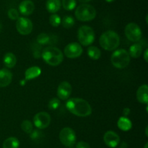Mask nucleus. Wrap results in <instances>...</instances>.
<instances>
[{
	"instance_id": "14",
	"label": "nucleus",
	"mask_w": 148,
	"mask_h": 148,
	"mask_svg": "<svg viewBox=\"0 0 148 148\" xmlns=\"http://www.w3.org/2000/svg\"><path fill=\"white\" fill-rule=\"evenodd\" d=\"M35 4L31 0H24L19 5V12L24 16H28L33 12Z\"/></svg>"
},
{
	"instance_id": "28",
	"label": "nucleus",
	"mask_w": 148,
	"mask_h": 148,
	"mask_svg": "<svg viewBox=\"0 0 148 148\" xmlns=\"http://www.w3.org/2000/svg\"><path fill=\"white\" fill-rule=\"evenodd\" d=\"M61 17L56 14H52L49 17V23L53 27H58L61 24Z\"/></svg>"
},
{
	"instance_id": "27",
	"label": "nucleus",
	"mask_w": 148,
	"mask_h": 148,
	"mask_svg": "<svg viewBox=\"0 0 148 148\" xmlns=\"http://www.w3.org/2000/svg\"><path fill=\"white\" fill-rule=\"evenodd\" d=\"M21 129L25 133H30L33 131V123L29 120H24L21 123Z\"/></svg>"
},
{
	"instance_id": "30",
	"label": "nucleus",
	"mask_w": 148,
	"mask_h": 148,
	"mask_svg": "<svg viewBox=\"0 0 148 148\" xmlns=\"http://www.w3.org/2000/svg\"><path fill=\"white\" fill-rule=\"evenodd\" d=\"M7 15H8L9 18H10L12 20H17V19L20 17V14H19V12L17 11L16 9L12 8L10 10H9L8 12H7Z\"/></svg>"
},
{
	"instance_id": "7",
	"label": "nucleus",
	"mask_w": 148,
	"mask_h": 148,
	"mask_svg": "<svg viewBox=\"0 0 148 148\" xmlns=\"http://www.w3.org/2000/svg\"><path fill=\"white\" fill-rule=\"evenodd\" d=\"M59 139L62 145L67 147H72L76 142V134L73 129L69 127H65L59 133Z\"/></svg>"
},
{
	"instance_id": "8",
	"label": "nucleus",
	"mask_w": 148,
	"mask_h": 148,
	"mask_svg": "<svg viewBox=\"0 0 148 148\" xmlns=\"http://www.w3.org/2000/svg\"><path fill=\"white\" fill-rule=\"evenodd\" d=\"M124 32L127 39L132 42L138 41L142 37L141 29L138 25L134 23L127 24L124 29Z\"/></svg>"
},
{
	"instance_id": "9",
	"label": "nucleus",
	"mask_w": 148,
	"mask_h": 148,
	"mask_svg": "<svg viewBox=\"0 0 148 148\" xmlns=\"http://www.w3.org/2000/svg\"><path fill=\"white\" fill-rule=\"evenodd\" d=\"M33 23L27 17H19L16 22V28L21 35H28L33 30Z\"/></svg>"
},
{
	"instance_id": "4",
	"label": "nucleus",
	"mask_w": 148,
	"mask_h": 148,
	"mask_svg": "<svg viewBox=\"0 0 148 148\" xmlns=\"http://www.w3.org/2000/svg\"><path fill=\"white\" fill-rule=\"evenodd\" d=\"M75 15L76 18L79 21H90L96 16V10L92 5L82 4L77 7Z\"/></svg>"
},
{
	"instance_id": "36",
	"label": "nucleus",
	"mask_w": 148,
	"mask_h": 148,
	"mask_svg": "<svg viewBox=\"0 0 148 148\" xmlns=\"http://www.w3.org/2000/svg\"><path fill=\"white\" fill-rule=\"evenodd\" d=\"M106 1V2H108V3H110V2H112V1H114V0H105Z\"/></svg>"
},
{
	"instance_id": "2",
	"label": "nucleus",
	"mask_w": 148,
	"mask_h": 148,
	"mask_svg": "<svg viewBox=\"0 0 148 148\" xmlns=\"http://www.w3.org/2000/svg\"><path fill=\"white\" fill-rule=\"evenodd\" d=\"M43 60L51 66H57L60 65L64 59L62 51L55 46H48L44 48L41 52Z\"/></svg>"
},
{
	"instance_id": "35",
	"label": "nucleus",
	"mask_w": 148,
	"mask_h": 148,
	"mask_svg": "<svg viewBox=\"0 0 148 148\" xmlns=\"http://www.w3.org/2000/svg\"><path fill=\"white\" fill-rule=\"evenodd\" d=\"M79 1H80V2L82 3H86V2H88V1H90V0H78Z\"/></svg>"
},
{
	"instance_id": "11",
	"label": "nucleus",
	"mask_w": 148,
	"mask_h": 148,
	"mask_svg": "<svg viewBox=\"0 0 148 148\" xmlns=\"http://www.w3.org/2000/svg\"><path fill=\"white\" fill-rule=\"evenodd\" d=\"M82 47L80 44L72 42L66 45L64 48V55L70 59L79 57L82 54Z\"/></svg>"
},
{
	"instance_id": "1",
	"label": "nucleus",
	"mask_w": 148,
	"mask_h": 148,
	"mask_svg": "<svg viewBox=\"0 0 148 148\" xmlns=\"http://www.w3.org/2000/svg\"><path fill=\"white\" fill-rule=\"evenodd\" d=\"M67 110L79 117H87L92 113V107L86 100L81 98H72L66 103Z\"/></svg>"
},
{
	"instance_id": "40",
	"label": "nucleus",
	"mask_w": 148,
	"mask_h": 148,
	"mask_svg": "<svg viewBox=\"0 0 148 148\" xmlns=\"http://www.w3.org/2000/svg\"><path fill=\"white\" fill-rule=\"evenodd\" d=\"M69 148H73L72 147H69Z\"/></svg>"
},
{
	"instance_id": "38",
	"label": "nucleus",
	"mask_w": 148,
	"mask_h": 148,
	"mask_svg": "<svg viewBox=\"0 0 148 148\" xmlns=\"http://www.w3.org/2000/svg\"><path fill=\"white\" fill-rule=\"evenodd\" d=\"M147 145H148V143H146L145 145V147L144 148H147Z\"/></svg>"
},
{
	"instance_id": "34",
	"label": "nucleus",
	"mask_w": 148,
	"mask_h": 148,
	"mask_svg": "<svg viewBox=\"0 0 148 148\" xmlns=\"http://www.w3.org/2000/svg\"><path fill=\"white\" fill-rule=\"evenodd\" d=\"M130 109H129V108H124V115H128L129 113H130Z\"/></svg>"
},
{
	"instance_id": "26",
	"label": "nucleus",
	"mask_w": 148,
	"mask_h": 148,
	"mask_svg": "<svg viewBox=\"0 0 148 148\" xmlns=\"http://www.w3.org/2000/svg\"><path fill=\"white\" fill-rule=\"evenodd\" d=\"M51 37L48 34L44 33H41L37 36V42L40 45L49 44L50 43Z\"/></svg>"
},
{
	"instance_id": "29",
	"label": "nucleus",
	"mask_w": 148,
	"mask_h": 148,
	"mask_svg": "<svg viewBox=\"0 0 148 148\" xmlns=\"http://www.w3.org/2000/svg\"><path fill=\"white\" fill-rule=\"evenodd\" d=\"M60 105V100L58 98H52L50 101L49 102V104H48V107L49 108V110H56L58 107Z\"/></svg>"
},
{
	"instance_id": "18",
	"label": "nucleus",
	"mask_w": 148,
	"mask_h": 148,
	"mask_svg": "<svg viewBox=\"0 0 148 148\" xmlns=\"http://www.w3.org/2000/svg\"><path fill=\"white\" fill-rule=\"evenodd\" d=\"M61 6H62L61 0H47L46 4L48 12L52 14L57 12L60 10Z\"/></svg>"
},
{
	"instance_id": "19",
	"label": "nucleus",
	"mask_w": 148,
	"mask_h": 148,
	"mask_svg": "<svg viewBox=\"0 0 148 148\" xmlns=\"http://www.w3.org/2000/svg\"><path fill=\"white\" fill-rule=\"evenodd\" d=\"M3 62H4V65L7 68H12L15 66L16 62H17V58L15 55L12 52H8L5 54L3 58Z\"/></svg>"
},
{
	"instance_id": "37",
	"label": "nucleus",
	"mask_w": 148,
	"mask_h": 148,
	"mask_svg": "<svg viewBox=\"0 0 148 148\" xmlns=\"http://www.w3.org/2000/svg\"><path fill=\"white\" fill-rule=\"evenodd\" d=\"M145 133H146V136H147V127H146V130H145Z\"/></svg>"
},
{
	"instance_id": "31",
	"label": "nucleus",
	"mask_w": 148,
	"mask_h": 148,
	"mask_svg": "<svg viewBox=\"0 0 148 148\" xmlns=\"http://www.w3.org/2000/svg\"><path fill=\"white\" fill-rule=\"evenodd\" d=\"M30 137H31L32 139L33 140H37V139H39L40 138L42 137V132L39 130H34L30 133Z\"/></svg>"
},
{
	"instance_id": "22",
	"label": "nucleus",
	"mask_w": 148,
	"mask_h": 148,
	"mask_svg": "<svg viewBox=\"0 0 148 148\" xmlns=\"http://www.w3.org/2000/svg\"><path fill=\"white\" fill-rule=\"evenodd\" d=\"M20 142L15 137H9L3 142V148H19Z\"/></svg>"
},
{
	"instance_id": "15",
	"label": "nucleus",
	"mask_w": 148,
	"mask_h": 148,
	"mask_svg": "<svg viewBox=\"0 0 148 148\" xmlns=\"http://www.w3.org/2000/svg\"><path fill=\"white\" fill-rule=\"evenodd\" d=\"M12 80V73L6 68L0 70V87H6L10 85Z\"/></svg>"
},
{
	"instance_id": "32",
	"label": "nucleus",
	"mask_w": 148,
	"mask_h": 148,
	"mask_svg": "<svg viewBox=\"0 0 148 148\" xmlns=\"http://www.w3.org/2000/svg\"><path fill=\"white\" fill-rule=\"evenodd\" d=\"M76 148H90V146L87 142H84V141H80L77 144Z\"/></svg>"
},
{
	"instance_id": "21",
	"label": "nucleus",
	"mask_w": 148,
	"mask_h": 148,
	"mask_svg": "<svg viewBox=\"0 0 148 148\" xmlns=\"http://www.w3.org/2000/svg\"><path fill=\"white\" fill-rule=\"evenodd\" d=\"M117 126H118L119 129H120L121 130L127 131L131 129L132 126V123L131 120L129 118H127L121 117L119 119Z\"/></svg>"
},
{
	"instance_id": "5",
	"label": "nucleus",
	"mask_w": 148,
	"mask_h": 148,
	"mask_svg": "<svg viewBox=\"0 0 148 148\" xmlns=\"http://www.w3.org/2000/svg\"><path fill=\"white\" fill-rule=\"evenodd\" d=\"M112 65L119 69L127 68L130 62V56L128 52L124 49H116L111 55Z\"/></svg>"
},
{
	"instance_id": "16",
	"label": "nucleus",
	"mask_w": 148,
	"mask_h": 148,
	"mask_svg": "<svg viewBox=\"0 0 148 148\" xmlns=\"http://www.w3.org/2000/svg\"><path fill=\"white\" fill-rule=\"evenodd\" d=\"M137 100L142 104H147L148 102V86L147 84H143L139 87L137 91Z\"/></svg>"
},
{
	"instance_id": "23",
	"label": "nucleus",
	"mask_w": 148,
	"mask_h": 148,
	"mask_svg": "<svg viewBox=\"0 0 148 148\" xmlns=\"http://www.w3.org/2000/svg\"><path fill=\"white\" fill-rule=\"evenodd\" d=\"M88 55L90 59L97 60L101 56V52L97 46H90L88 49Z\"/></svg>"
},
{
	"instance_id": "20",
	"label": "nucleus",
	"mask_w": 148,
	"mask_h": 148,
	"mask_svg": "<svg viewBox=\"0 0 148 148\" xmlns=\"http://www.w3.org/2000/svg\"><path fill=\"white\" fill-rule=\"evenodd\" d=\"M128 53L130 57H132L133 58H138L143 53V46L140 44H134L130 47Z\"/></svg>"
},
{
	"instance_id": "3",
	"label": "nucleus",
	"mask_w": 148,
	"mask_h": 148,
	"mask_svg": "<svg viewBox=\"0 0 148 148\" xmlns=\"http://www.w3.org/2000/svg\"><path fill=\"white\" fill-rule=\"evenodd\" d=\"M101 47L107 51L115 50L120 44L119 36L114 30H107L104 32L99 39Z\"/></svg>"
},
{
	"instance_id": "25",
	"label": "nucleus",
	"mask_w": 148,
	"mask_h": 148,
	"mask_svg": "<svg viewBox=\"0 0 148 148\" xmlns=\"http://www.w3.org/2000/svg\"><path fill=\"white\" fill-rule=\"evenodd\" d=\"M62 4L64 10L71 11L75 8L77 5V1L76 0H62Z\"/></svg>"
},
{
	"instance_id": "10",
	"label": "nucleus",
	"mask_w": 148,
	"mask_h": 148,
	"mask_svg": "<svg viewBox=\"0 0 148 148\" xmlns=\"http://www.w3.org/2000/svg\"><path fill=\"white\" fill-rule=\"evenodd\" d=\"M35 126L39 129H46L51 123V116L46 112H39L33 118Z\"/></svg>"
},
{
	"instance_id": "6",
	"label": "nucleus",
	"mask_w": 148,
	"mask_h": 148,
	"mask_svg": "<svg viewBox=\"0 0 148 148\" xmlns=\"http://www.w3.org/2000/svg\"><path fill=\"white\" fill-rule=\"evenodd\" d=\"M77 39L82 46H89L95 40V32L93 29L88 26H82L77 31Z\"/></svg>"
},
{
	"instance_id": "33",
	"label": "nucleus",
	"mask_w": 148,
	"mask_h": 148,
	"mask_svg": "<svg viewBox=\"0 0 148 148\" xmlns=\"http://www.w3.org/2000/svg\"><path fill=\"white\" fill-rule=\"evenodd\" d=\"M147 53H148V49H146L145 51L144 52V59L145 60L146 62H148V56H147Z\"/></svg>"
},
{
	"instance_id": "39",
	"label": "nucleus",
	"mask_w": 148,
	"mask_h": 148,
	"mask_svg": "<svg viewBox=\"0 0 148 148\" xmlns=\"http://www.w3.org/2000/svg\"><path fill=\"white\" fill-rule=\"evenodd\" d=\"M1 30V23H0V30Z\"/></svg>"
},
{
	"instance_id": "12",
	"label": "nucleus",
	"mask_w": 148,
	"mask_h": 148,
	"mask_svg": "<svg viewBox=\"0 0 148 148\" xmlns=\"http://www.w3.org/2000/svg\"><path fill=\"white\" fill-rule=\"evenodd\" d=\"M72 88L71 84L67 81H62L58 86L57 96L59 100H68L72 94Z\"/></svg>"
},
{
	"instance_id": "13",
	"label": "nucleus",
	"mask_w": 148,
	"mask_h": 148,
	"mask_svg": "<svg viewBox=\"0 0 148 148\" xmlns=\"http://www.w3.org/2000/svg\"><path fill=\"white\" fill-rule=\"evenodd\" d=\"M103 140L106 145L111 148L118 146L120 142V137L116 132L113 131H108L103 136Z\"/></svg>"
},
{
	"instance_id": "17",
	"label": "nucleus",
	"mask_w": 148,
	"mask_h": 148,
	"mask_svg": "<svg viewBox=\"0 0 148 148\" xmlns=\"http://www.w3.org/2000/svg\"><path fill=\"white\" fill-rule=\"evenodd\" d=\"M41 74V70L39 67L33 66L27 68L25 72V80H32L37 78Z\"/></svg>"
},
{
	"instance_id": "24",
	"label": "nucleus",
	"mask_w": 148,
	"mask_h": 148,
	"mask_svg": "<svg viewBox=\"0 0 148 148\" xmlns=\"http://www.w3.org/2000/svg\"><path fill=\"white\" fill-rule=\"evenodd\" d=\"M61 23L64 28H71L75 25V21L72 16L66 15L61 20Z\"/></svg>"
}]
</instances>
